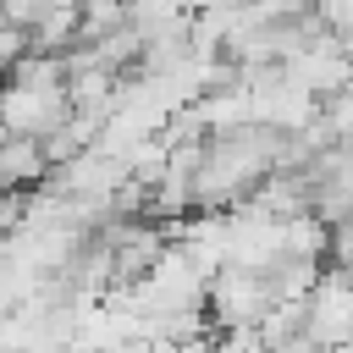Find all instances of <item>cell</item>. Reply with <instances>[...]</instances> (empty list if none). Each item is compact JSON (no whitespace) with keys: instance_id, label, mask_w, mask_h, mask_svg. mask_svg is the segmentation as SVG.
Listing matches in <instances>:
<instances>
[{"instance_id":"obj_1","label":"cell","mask_w":353,"mask_h":353,"mask_svg":"<svg viewBox=\"0 0 353 353\" xmlns=\"http://www.w3.org/2000/svg\"><path fill=\"white\" fill-rule=\"evenodd\" d=\"M276 154H281V132H265V127H237V132L204 138V154L193 171V215L248 204V193L276 171Z\"/></svg>"},{"instance_id":"obj_2","label":"cell","mask_w":353,"mask_h":353,"mask_svg":"<svg viewBox=\"0 0 353 353\" xmlns=\"http://www.w3.org/2000/svg\"><path fill=\"white\" fill-rule=\"evenodd\" d=\"M298 331L303 342H314L320 353L353 347V281L336 270H320V281L309 287V298L298 303Z\"/></svg>"},{"instance_id":"obj_10","label":"cell","mask_w":353,"mask_h":353,"mask_svg":"<svg viewBox=\"0 0 353 353\" xmlns=\"http://www.w3.org/2000/svg\"><path fill=\"white\" fill-rule=\"evenodd\" d=\"M320 33H331L342 50H353V0H309Z\"/></svg>"},{"instance_id":"obj_6","label":"cell","mask_w":353,"mask_h":353,"mask_svg":"<svg viewBox=\"0 0 353 353\" xmlns=\"http://www.w3.org/2000/svg\"><path fill=\"white\" fill-rule=\"evenodd\" d=\"M188 110L199 116L204 138H221V132L254 127V110H248V88H243L237 77H232V83H221V88H210V94H204V99H193Z\"/></svg>"},{"instance_id":"obj_5","label":"cell","mask_w":353,"mask_h":353,"mask_svg":"<svg viewBox=\"0 0 353 353\" xmlns=\"http://www.w3.org/2000/svg\"><path fill=\"white\" fill-rule=\"evenodd\" d=\"M276 72L298 88V94H309L314 105H325L331 94H342L347 88V77H353V66H347V50L331 39V33H314V39H303L287 61H276Z\"/></svg>"},{"instance_id":"obj_3","label":"cell","mask_w":353,"mask_h":353,"mask_svg":"<svg viewBox=\"0 0 353 353\" xmlns=\"http://www.w3.org/2000/svg\"><path fill=\"white\" fill-rule=\"evenodd\" d=\"M66 83H22L6 77L0 83V132L11 138H44L66 121Z\"/></svg>"},{"instance_id":"obj_13","label":"cell","mask_w":353,"mask_h":353,"mask_svg":"<svg viewBox=\"0 0 353 353\" xmlns=\"http://www.w3.org/2000/svg\"><path fill=\"white\" fill-rule=\"evenodd\" d=\"M165 353H215V336H193V342H176Z\"/></svg>"},{"instance_id":"obj_8","label":"cell","mask_w":353,"mask_h":353,"mask_svg":"<svg viewBox=\"0 0 353 353\" xmlns=\"http://www.w3.org/2000/svg\"><path fill=\"white\" fill-rule=\"evenodd\" d=\"M77 44V11L50 6L33 28H28V55H66Z\"/></svg>"},{"instance_id":"obj_4","label":"cell","mask_w":353,"mask_h":353,"mask_svg":"<svg viewBox=\"0 0 353 353\" xmlns=\"http://www.w3.org/2000/svg\"><path fill=\"white\" fill-rule=\"evenodd\" d=\"M204 314H210V331H259V320L270 314V292H265V276H248V270H215L210 287H204Z\"/></svg>"},{"instance_id":"obj_7","label":"cell","mask_w":353,"mask_h":353,"mask_svg":"<svg viewBox=\"0 0 353 353\" xmlns=\"http://www.w3.org/2000/svg\"><path fill=\"white\" fill-rule=\"evenodd\" d=\"M44 176H50V165H44L39 138H11V132H0V193H33Z\"/></svg>"},{"instance_id":"obj_11","label":"cell","mask_w":353,"mask_h":353,"mask_svg":"<svg viewBox=\"0 0 353 353\" xmlns=\"http://www.w3.org/2000/svg\"><path fill=\"white\" fill-rule=\"evenodd\" d=\"M320 132L331 143H353V88H342L320 105Z\"/></svg>"},{"instance_id":"obj_12","label":"cell","mask_w":353,"mask_h":353,"mask_svg":"<svg viewBox=\"0 0 353 353\" xmlns=\"http://www.w3.org/2000/svg\"><path fill=\"white\" fill-rule=\"evenodd\" d=\"M325 254L336 259V276H353V215H347L342 226H331V237H325Z\"/></svg>"},{"instance_id":"obj_9","label":"cell","mask_w":353,"mask_h":353,"mask_svg":"<svg viewBox=\"0 0 353 353\" xmlns=\"http://www.w3.org/2000/svg\"><path fill=\"white\" fill-rule=\"evenodd\" d=\"M314 281H320V265H309V259H281V265L265 270V292H270V303H303Z\"/></svg>"}]
</instances>
